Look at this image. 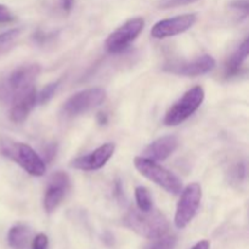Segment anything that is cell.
<instances>
[{"label": "cell", "instance_id": "1", "mask_svg": "<svg viewBox=\"0 0 249 249\" xmlns=\"http://www.w3.org/2000/svg\"><path fill=\"white\" fill-rule=\"evenodd\" d=\"M124 225L138 235L150 240L163 237L169 230L167 218L158 211L142 212L131 208L124 216Z\"/></svg>", "mask_w": 249, "mask_h": 249}, {"label": "cell", "instance_id": "2", "mask_svg": "<svg viewBox=\"0 0 249 249\" xmlns=\"http://www.w3.org/2000/svg\"><path fill=\"white\" fill-rule=\"evenodd\" d=\"M0 152L14 160L29 175L43 177L46 172V164L40 156L29 145L23 142H17L11 139L4 138L0 140Z\"/></svg>", "mask_w": 249, "mask_h": 249}, {"label": "cell", "instance_id": "3", "mask_svg": "<svg viewBox=\"0 0 249 249\" xmlns=\"http://www.w3.org/2000/svg\"><path fill=\"white\" fill-rule=\"evenodd\" d=\"M134 165L140 172L141 175L147 178L156 185L164 189L169 194L178 195L182 190V182L179 178L164 167L145 157H135Z\"/></svg>", "mask_w": 249, "mask_h": 249}, {"label": "cell", "instance_id": "4", "mask_svg": "<svg viewBox=\"0 0 249 249\" xmlns=\"http://www.w3.org/2000/svg\"><path fill=\"white\" fill-rule=\"evenodd\" d=\"M204 100V90L202 87H195L185 92L184 96L175 102L169 111L167 112L164 118L165 125L175 126L181 124L187 118L192 116L197 109L201 107Z\"/></svg>", "mask_w": 249, "mask_h": 249}, {"label": "cell", "instance_id": "5", "mask_svg": "<svg viewBox=\"0 0 249 249\" xmlns=\"http://www.w3.org/2000/svg\"><path fill=\"white\" fill-rule=\"evenodd\" d=\"M40 73L39 65L21 66L0 84V100L12 101L14 97L27 88L32 87L36 78Z\"/></svg>", "mask_w": 249, "mask_h": 249}, {"label": "cell", "instance_id": "6", "mask_svg": "<svg viewBox=\"0 0 249 249\" xmlns=\"http://www.w3.org/2000/svg\"><path fill=\"white\" fill-rule=\"evenodd\" d=\"M202 201V187L197 182L187 185L182 191L177 212L174 216V224L178 229H184L194 220L198 212Z\"/></svg>", "mask_w": 249, "mask_h": 249}, {"label": "cell", "instance_id": "7", "mask_svg": "<svg viewBox=\"0 0 249 249\" xmlns=\"http://www.w3.org/2000/svg\"><path fill=\"white\" fill-rule=\"evenodd\" d=\"M106 99V91L101 88L83 90L71 96L63 104L62 113L66 117H77L95 107L100 106Z\"/></svg>", "mask_w": 249, "mask_h": 249}, {"label": "cell", "instance_id": "8", "mask_svg": "<svg viewBox=\"0 0 249 249\" xmlns=\"http://www.w3.org/2000/svg\"><path fill=\"white\" fill-rule=\"evenodd\" d=\"M145 21L141 17H135L126 21L123 26L109 34L106 40V49L111 53H119L125 50L142 32Z\"/></svg>", "mask_w": 249, "mask_h": 249}, {"label": "cell", "instance_id": "9", "mask_svg": "<svg viewBox=\"0 0 249 249\" xmlns=\"http://www.w3.org/2000/svg\"><path fill=\"white\" fill-rule=\"evenodd\" d=\"M197 21L196 14H184L179 16L158 21L151 29V36L155 39H165L189 31Z\"/></svg>", "mask_w": 249, "mask_h": 249}, {"label": "cell", "instance_id": "10", "mask_svg": "<svg viewBox=\"0 0 249 249\" xmlns=\"http://www.w3.org/2000/svg\"><path fill=\"white\" fill-rule=\"evenodd\" d=\"M68 189L70 178L65 172H55L51 175L43 199V206L46 213H53L57 208Z\"/></svg>", "mask_w": 249, "mask_h": 249}, {"label": "cell", "instance_id": "11", "mask_svg": "<svg viewBox=\"0 0 249 249\" xmlns=\"http://www.w3.org/2000/svg\"><path fill=\"white\" fill-rule=\"evenodd\" d=\"M116 151V146L112 142L104 143L102 146L97 147L96 150L90 152L89 155L80 156L72 160L71 167L74 169L83 170V172H94V170L101 169L106 165V163L111 160Z\"/></svg>", "mask_w": 249, "mask_h": 249}, {"label": "cell", "instance_id": "12", "mask_svg": "<svg viewBox=\"0 0 249 249\" xmlns=\"http://www.w3.org/2000/svg\"><path fill=\"white\" fill-rule=\"evenodd\" d=\"M214 67H215V60L212 56L203 55L195 58L194 61L173 62L165 66L164 71L184 77H198L211 72Z\"/></svg>", "mask_w": 249, "mask_h": 249}, {"label": "cell", "instance_id": "13", "mask_svg": "<svg viewBox=\"0 0 249 249\" xmlns=\"http://www.w3.org/2000/svg\"><path fill=\"white\" fill-rule=\"evenodd\" d=\"M12 106L10 109V119L14 123H22L26 121L28 114L36 104V90L32 87L27 88L23 91L17 94L12 100Z\"/></svg>", "mask_w": 249, "mask_h": 249}, {"label": "cell", "instance_id": "14", "mask_svg": "<svg viewBox=\"0 0 249 249\" xmlns=\"http://www.w3.org/2000/svg\"><path fill=\"white\" fill-rule=\"evenodd\" d=\"M178 145H179V141H178L177 136H162V138L157 139L146 147V150L143 151L142 157L155 160V162L164 160L174 153V151L178 148Z\"/></svg>", "mask_w": 249, "mask_h": 249}, {"label": "cell", "instance_id": "15", "mask_svg": "<svg viewBox=\"0 0 249 249\" xmlns=\"http://www.w3.org/2000/svg\"><path fill=\"white\" fill-rule=\"evenodd\" d=\"M31 236V229L24 224H16L7 233V242L12 249H23Z\"/></svg>", "mask_w": 249, "mask_h": 249}, {"label": "cell", "instance_id": "16", "mask_svg": "<svg viewBox=\"0 0 249 249\" xmlns=\"http://www.w3.org/2000/svg\"><path fill=\"white\" fill-rule=\"evenodd\" d=\"M249 53V40L246 39L242 44L237 48V50L231 55V57L229 58L228 63H226V74L230 77V75L237 74L240 68L242 67V65L245 63V61L247 60Z\"/></svg>", "mask_w": 249, "mask_h": 249}, {"label": "cell", "instance_id": "17", "mask_svg": "<svg viewBox=\"0 0 249 249\" xmlns=\"http://www.w3.org/2000/svg\"><path fill=\"white\" fill-rule=\"evenodd\" d=\"M135 199L138 208L142 212H148L152 209V198L148 190L143 186H138L135 189Z\"/></svg>", "mask_w": 249, "mask_h": 249}, {"label": "cell", "instance_id": "18", "mask_svg": "<svg viewBox=\"0 0 249 249\" xmlns=\"http://www.w3.org/2000/svg\"><path fill=\"white\" fill-rule=\"evenodd\" d=\"M21 29L19 28H15V29H10V31L4 32V33L0 34V53L4 51L5 49L9 48L15 40L21 34Z\"/></svg>", "mask_w": 249, "mask_h": 249}, {"label": "cell", "instance_id": "19", "mask_svg": "<svg viewBox=\"0 0 249 249\" xmlns=\"http://www.w3.org/2000/svg\"><path fill=\"white\" fill-rule=\"evenodd\" d=\"M58 84H60V82L57 80V82L50 83V84L46 85V87L41 90L40 94L36 95V102H39L40 105L48 104V102L53 99V95H55L56 90H57L58 88Z\"/></svg>", "mask_w": 249, "mask_h": 249}, {"label": "cell", "instance_id": "20", "mask_svg": "<svg viewBox=\"0 0 249 249\" xmlns=\"http://www.w3.org/2000/svg\"><path fill=\"white\" fill-rule=\"evenodd\" d=\"M178 243V238L175 236H167V237H160L158 241L150 246L147 249H175Z\"/></svg>", "mask_w": 249, "mask_h": 249}, {"label": "cell", "instance_id": "21", "mask_svg": "<svg viewBox=\"0 0 249 249\" xmlns=\"http://www.w3.org/2000/svg\"><path fill=\"white\" fill-rule=\"evenodd\" d=\"M48 236L44 235V233H39V235H36V238L33 240L32 249H48Z\"/></svg>", "mask_w": 249, "mask_h": 249}, {"label": "cell", "instance_id": "22", "mask_svg": "<svg viewBox=\"0 0 249 249\" xmlns=\"http://www.w3.org/2000/svg\"><path fill=\"white\" fill-rule=\"evenodd\" d=\"M15 19L14 14L5 5L0 4V23H10Z\"/></svg>", "mask_w": 249, "mask_h": 249}, {"label": "cell", "instance_id": "23", "mask_svg": "<svg viewBox=\"0 0 249 249\" xmlns=\"http://www.w3.org/2000/svg\"><path fill=\"white\" fill-rule=\"evenodd\" d=\"M74 4V0H61V7L63 11H71Z\"/></svg>", "mask_w": 249, "mask_h": 249}, {"label": "cell", "instance_id": "24", "mask_svg": "<svg viewBox=\"0 0 249 249\" xmlns=\"http://www.w3.org/2000/svg\"><path fill=\"white\" fill-rule=\"evenodd\" d=\"M191 249H209V242L207 240L199 241Z\"/></svg>", "mask_w": 249, "mask_h": 249}, {"label": "cell", "instance_id": "25", "mask_svg": "<svg viewBox=\"0 0 249 249\" xmlns=\"http://www.w3.org/2000/svg\"><path fill=\"white\" fill-rule=\"evenodd\" d=\"M100 119H101V121H100V123H101V124L106 123V122H107L106 116H104V114H100Z\"/></svg>", "mask_w": 249, "mask_h": 249}, {"label": "cell", "instance_id": "26", "mask_svg": "<svg viewBox=\"0 0 249 249\" xmlns=\"http://www.w3.org/2000/svg\"><path fill=\"white\" fill-rule=\"evenodd\" d=\"M196 0H181V2H194Z\"/></svg>", "mask_w": 249, "mask_h": 249}]
</instances>
